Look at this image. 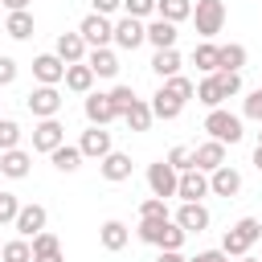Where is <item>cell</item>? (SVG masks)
Returning <instances> with one entry per match:
<instances>
[{"label":"cell","instance_id":"obj_41","mask_svg":"<svg viewBox=\"0 0 262 262\" xmlns=\"http://www.w3.org/2000/svg\"><path fill=\"white\" fill-rule=\"evenodd\" d=\"M139 217H168V201L164 196H147L139 205Z\"/></svg>","mask_w":262,"mask_h":262},{"label":"cell","instance_id":"obj_49","mask_svg":"<svg viewBox=\"0 0 262 262\" xmlns=\"http://www.w3.org/2000/svg\"><path fill=\"white\" fill-rule=\"evenodd\" d=\"M0 4H4V8H8V12H20V8H29V4H33V0H0Z\"/></svg>","mask_w":262,"mask_h":262},{"label":"cell","instance_id":"obj_8","mask_svg":"<svg viewBox=\"0 0 262 262\" xmlns=\"http://www.w3.org/2000/svg\"><path fill=\"white\" fill-rule=\"evenodd\" d=\"M82 111H86L90 127H106V123H115V119H119V111H115L111 94H102V90H90V94H86V102H82Z\"/></svg>","mask_w":262,"mask_h":262},{"label":"cell","instance_id":"obj_47","mask_svg":"<svg viewBox=\"0 0 262 262\" xmlns=\"http://www.w3.org/2000/svg\"><path fill=\"white\" fill-rule=\"evenodd\" d=\"M90 4H94V12H102V16H111V12L123 8V0H90Z\"/></svg>","mask_w":262,"mask_h":262},{"label":"cell","instance_id":"obj_34","mask_svg":"<svg viewBox=\"0 0 262 262\" xmlns=\"http://www.w3.org/2000/svg\"><path fill=\"white\" fill-rule=\"evenodd\" d=\"M0 262H33V246H29V237L4 242V246H0Z\"/></svg>","mask_w":262,"mask_h":262},{"label":"cell","instance_id":"obj_21","mask_svg":"<svg viewBox=\"0 0 262 262\" xmlns=\"http://www.w3.org/2000/svg\"><path fill=\"white\" fill-rule=\"evenodd\" d=\"M192 164H196L201 172H213V168H221V164H225V143H217V139H205V143H196V147H192Z\"/></svg>","mask_w":262,"mask_h":262},{"label":"cell","instance_id":"obj_24","mask_svg":"<svg viewBox=\"0 0 262 262\" xmlns=\"http://www.w3.org/2000/svg\"><path fill=\"white\" fill-rule=\"evenodd\" d=\"M53 53H57L66 66H74V61H86V41H82V33H61Z\"/></svg>","mask_w":262,"mask_h":262},{"label":"cell","instance_id":"obj_14","mask_svg":"<svg viewBox=\"0 0 262 262\" xmlns=\"http://www.w3.org/2000/svg\"><path fill=\"white\" fill-rule=\"evenodd\" d=\"M151 119H164V123H172V119H180V111H184V98H176L168 86H160L156 94H151Z\"/></svg>","mask_w":262,"mask_h":262},{"label":"cell","instance_id":"obj_51","mask_svg":"<svg viewBox=\"0 0 262 262\" xmlns=\"http://www.w3.org/2000/svg\"><path fill=\"white\" fill-rule=\"evenodd\" d=\"M237 262H258V258H250V254H242V258H237Z\"/></svg>","mask_w":262,"mask_h":262},{"label":"cell","instance_id":"obj_28","mask_svg":"<svg viewBox=\"0 0 262 262\" xmlns=\"http://www.w3.org/2000/svg\"><path fill=\"white\" fill-rule=\"evenodd\" d=\"M4 33H8L12 41H29V37H33V12H29V8H20V12H8V20H4Z\"/></svg>","mask_w":262,"mask_h":262},{"label":"cell","instance_id":"obj_17","mask_svg":"<svg viewBox=\"0 0 262 262\" xmlns=\"http://www.w3.org/2000/svg\"><path fill=\"white\" fill-rule=\"evenodd\" d=\"M45 221H49L45 205H37V201H33V205H20V213H16V221H12V225H16V233H20V237H33V233H41V229H45Z\"/></svg>","mask_w":262,"mask_h":262},{"label":"cell","instance_id":"obj_20","mask_svg":"<svg viewBox=\"0 0 262 262\" xmlns=\"http://www.w3.org/2000/svg\"><path fill=\"white\" fill-rule=\"evenodd\" d=\"M86 66L94 70V78H115L119 74V57L111 45H98V49H86Z\"/></svg>","mask_w":262,"mask_h":262},{"label":"cell","instance_id":"obj_7","mask_svg":"<svg viewBox=\"0 0 262 262\" xmlns=\"http://www.w3.org/2000/svg\"><path fill=\"white\" fill-rule=\"evenodd\" d=\"M78 33H82V41H86L90 49H98V45H111V41H115V25H111V16H102V12H90V16L78 25Z\"/></svg>","mask_w":262,"mask_h":262},{"label":"cell","instance_id":"obj_53","mask_svg":"<svg viewBox=\"0 0 262 262\" xmlns=\"http://www.w3.org/2000/svg\"><path fill=\"white\" fill-rule=\"evenodd\" d=\"M0 246H4V242H0Z\"/></svg>","mask_w":262,"mask_h":262},{"label":"cell","instance_id":"obj_26","mask_svg":"<svg viewBox=\"0 0 262 262\" xmlns=\"http://www.w3.org/2000/svg\"><path fill=\"white\" fill-rule=\"evenodd\" d=\"M176 37H180V33H176V25H172V20H164V16H156V20L147 25V41H151L156 49H172V45H176Z\"/></svg>","mask_w":262,"mask_h":262},{"label":"cell","instance_id":"obj_37","mask_svg":"<svg viewBox=\"0 0 262 262\" xmlns=\"http://www.w3.org/2000/svg\"><path fill=\"white\" fill-rule=\"evenodd\" d=\"M164 86H168V90H172L176 98H184V102H188V98L196 94V86H192V82H188L184 74H172V78H164Z\"/></svg>","mask_w":262,"mask_h":262},{"label":"cell","instance_id":"obj_11","mask_svg":"<svg viewBox=\"0 0 262 262\" xmlns=\"http://www.w3.org/2000/svg\"><path fill=\"white\" fill-rule=\"evenodd\" d=\"M172 221H176L184 233H205V229H209V209H205L201 201H184Z\"/></svg>","mask_w":262,"mask_h":262},{"label":"cell","instance_id":"obj_23","mask_svg":"<svg viewBox=\"0 0 262 262\" xmlns=\"http://www.w3.org/2000/svg\"><path fill=\"white\" fill-rule=\"evenodd\" d=\"M98 242H102V250H111V254H119L127 242H131V229L123 225V221H102V229H98Z\"/></svg>","mask_w":262,"mask_h":262},{"label":"cell","instance_id":"obj_38","mask_svg":"<svg viewBox=\"0 0 262 262\" xmlns=\"http://www.w3.org/2000/svg\"><path fill=\"white\" fill-rule=\"evenodd\" d=\"M164 160H168L176 172H188V168H196V164H192V147H184V143H180V147H172Z\"/></svg>","mask_w":262,"mask_h":262},{"label":"cell","instance_id":"obj_39","mask_svg":"<svg viewBox=\"0 0 262 262\" xmlns=\"http://www.w3.org/2000/svg\"><path fill=\"white\" fill-rule=\"evenodd\" d=\"M16 143H20L16 119H0V151H8V147H16Z\"/></svg>","mask_w":262,"mask_h":262},{"label":"cell","instance_id":"obj_2","mask_svg":"<svg viewBox=\"0 0 262 262\" xmlns=\"http://www.w3.org/2000/svg\"><path fill=\"white\" fill-rule=\"evenodd\" d=\"M262 237V221L258 217H242L237 225H229L225 229V237H221V250L229 254V258H242V254H250V246Z\"/></svg>","mask_w":262,"mask_h":262},{"label":"cell","instance_id":"obj_48","mask_svg":"<svg viewBox=\"0 0 262 262\" xmlns=\"http://www.w3.org/2000/svg\"><path fill=\"white\" fill-rule=\"evenodd\" d=\"M156 262H188V258H184L180 250H160V258H156Z\"/></svg>","mask_w":262,"mask_h":262},{"label":"cell","instance_id":"obj_52","mask_svg":"<svg viewBox=\"0 0 262 262\" xmlns=\"http://www.w3.org/2000/svg\"><path fill=\"white\" fill-rule=\"evenodd\" d=\"M258 143H262V131H258Z\"/></svg>","mask_w":262,"mask_h":262},{"label":"cell","instance_id":"obj_44","mask_svg":"<svg viewBox=\"0 0 262 262\" xmlns=\"http://www.w3.org/2000/svg\"><path fill=\"white\" fill-rule=\"evenodd\" d=\"M111 102H115V111L123 115V111L135 102V90H131V86H115V90H111Z\"/></svg>","mask_w":262,"mask_h":262},{"label":"cell","instance_id":"obj_29","mask_svg":"<svg viewBox=\"0 0 262 262\" xmlns=\"http://www.w3.org/2000/svg\"><path fill=\"white\" fill-rule=\"evenodd\" d=\"M246 45H237V41H229V45H217V70H242L246 66Z\"/></svg>","mask_w":262,"mask_h":262},{"label":"cell","instance_id":"obj_36","mask_svg":"<svg viewBox=\"0 0 262 262\" xmlns=\"http://www.w3.org/2000/svg\"><path fill=\"white\" fill-rule=\"evenodd\" d=\"M213 78H217V86H221L225 98H233L242 90V70H213Z\"/></svg>","mask_w":262,"mask_h":262},{"label":"cell","instance_id":"obj_4","mask_svg":"<svg viewBox=\"0 0 262 262\" xmlns=\"http://www.w3.org/2000/svg\"><path fill=\"white\" fill-rule=\"evenodd\" d=\"M192 20H196V33H201L205 41H213V37L221 33V25H225V4H221V0H196Z\"/></svg>","mask_w":262,"mask_h":262},{"label":"cell","instance_id":"obj_31","mask_svg":"<svg viewBox=\"0 0 262 262\" xmlns=\"http://www.w3.org/2000/svg\"><path fill=\"white\" fill-rule=\"evenodd\" d=\"M156 16H164V20L180 25V20H188V16H192V0H156Z\"/></svg>","mask_w":262,"mask_h":262},{"label":"cell","instance_id":"obj_15","mask_svg":"<svg viewBox=\"0 0 262 262\" xmlns=\"http://www.w3.org/2000/svg\"><path fill=\"white\" fill-rule=\"evenodd\" d=\"M78 151H82V160H102V156L111 151V131H106V127H90V131H82Z\"/></svg>","mask_w":262,"mask_h":262},{"label":"cell","instance_id":"obj_40","mask_svg":"<svg viewBox=\"0 0 262 262\" xmlns=\"http://www.w3.org/2000/svg\"><path fill=\"white\" fill-rule=\"evenodd\" d=\"M16 213H20L16 192H0V225H12V221H16Z\"/></svg>","mask_w":262,"mask_h":262},{"label":"cell","instance_id":"obj_12","mask_svg":"<svg viewBox=\"0 0 262 262\" xmlns=\"http://www.w3.org/2000/svg\"><path fill=\"white\" fill-rule=\"evenodd\" d=\"M176 196H180V201H201V196H209V172H201V168L180 172V180H176Z\"/></svg>","mask_w":262,"mask_h":262},{"label":"cell","instance_id":"obj_50","mask_svg":"<svg viewBox=\"0 0 262 262\" xmlns=\"http://www.w3.org/2000/svg\"><path fill=\"white\" fill-rule=\"evenodd\" d=\"M254 168H258V172H262V143H258V147H254Z\"/></svg>","mask_w":262,"mask_h":262},{"label":"cell","instance_id":"obj_19","mask_svg":"<svg viewBox=\"0 0 262 262\" xmlns=\"http://www.w3.org/2000/svg\"><path fill=\"white\" fill-rule=\"evenodd\" d=\"M98 172H102V180H111V184H119V180H127L131 176V156L127 151H106L102 160H98Z\"/></svg>","mask_w":262,"mask_h":262},{"label":"cell","instance_id":"obj_25","mask_svg":"<svg viewBox=\"0 0 262 262\" xmlns=\"http://www.w3.org/2000/svg\"><path fill=\"white\" fill-rule=\"evenodd\" d=\"M66 90H74V94H90V86H94V70L86 66V61H74V66H66Z\"/></svg>","mask_w":262,"mask_h":262},{"label":"cell","instance_id":"obj_16","mask_svg":"<svg viewBox=\"0 0 262 262\" xmlns=\"http://www.w3.org/2000/svg\"><path fill=\"white\" fill-rule=\"evenodd\" d=\"M209 192H217V196H237V192H242V172L229 168V164L213 168V172H209Z\"/></svg>","mask_w":262,"mask_h":262},{"label":"cell","instance_id":"obj_35","mask_svg":"<svg viewBox=\"0 0 262 262\" xmlns=\"http://www.w3.org/2000/svg\"><path fill=\"white\" fill-rule=\"evenodd\" d=\"M192 66L205 70V74H213V70H217V45H213V41H201V45L192 49Z\"/></svg>","mask_w":262,"mask_h":262},{"label":"cell","instance_id":"obj_10","mask_svg":"<svg viewBox=\"0 0 262 262\" xmlns=\"http://www.w3.org/2000/svg\"><path fill=\"white\" fill-rule=\"evenodd\" d=\"M57 143H66V127L57 123V115L53 119H37V127H33V151H53Z\"/></svg>","mask_w":262,"mask_h":262},{"label":"cell","instance_id":"obj_54","mask_svg":"<svg viewBox=\"0 0 262 262\" xmlns=\"http://www.w3.org/2000/svg\"><path fill=\"white\" fill-rule=\"evenodd\" d=\"M258 262H262V258H258Z\"/></svg>","mask_w":262,"mask_h":262},{"label":"cell","instance_id":"obj_6","mask_svg":"<svg viewBox=\"0 0 262 262\" xmlns=\"http://www.w3.org/2000/svg\"><path fill=\"white\" fill-rule=\"evenodd\" d=\"M176 180H180V172L168 164V160H156V164H147V188H151V196H176Z\"/></svg>","mask_w":262,"mask_h":262},{"label":"cell","instance_id":"obj_32","mask_svg":"<svg viewBox=\"0 0 262 262\" xmlns=\"http://www.w3.org/2000/svg\"><path fill=\"white\" fill-rule=\"evenodd\" d=\"M180 53H176V45L172 49H156V57H151V70L160 74V78H172V74H180Z\"/></svg>","mask_w":262,"mask_h":262},{"label":"cell","instance_id":"obj_5","mask_svg":"<svg viewBox=\"0 0 262 262\" xmlns=\"http://www.w3.org/2000/svg\"><path fill=\"white\" fill-rule=\"evenodd\" d=\"M25 106H29L33 119H53V115L61 111V90H57V86H37V90H29Z\"/></svg>","mask_w":262,"mask_h":262},{"label":"cell","instance_id":"obj_27","mask_svg":"<svg viewBox=\"0 0 262 262\" xmlns=\"http://www.w3.org/2000/svg\"><path fill=\"white\" fill-rule=\"evenodd\" d=\"M49 160H53L57 172H78V168H82V151H78V143H57V147L49 151Z\"/></svg>","mask_w":262,"mask_h":262},{"label":"cell","instance_id":"obj_43","mask_svg":"<svg viewBox=\"0 0 262 262\" xmlns=\"http://www.w3.org/2000/svg\"><path fill=\"white\" fill-rule=\"evenodd\" d=\"M123 12L143 20V16H151V12H156V0H123Z\"/></svg>","mask_w":262,"mask_h":262},{"label":"cell","instance_id":"obj_42","mask_svg":"<svg viewBox=\"0 0 262 262\" xmlns=\"http://www.w3.org/2000/svg\"><path fill=\"white\" fill-rule=\"evenodd\" d=\"M242 115H246V119H254V123H262V90H250V94H246Z\"/></svg>","mask_w":262,"mask_h":262},{"label":"cell","instance_id":"obj_30","mask_svg":"<svg viewBox=\"0 0 262 262\" xmlns=\"http://www.w3.org/2000/svg\"><path fill=\"white\" fill-rule=\"evenodd\" d=\"M119 119H123L131 131H147V127H151V106H147L143 98H135V102H131V106L119 115Z\"/></svg>","mask_w":262,"mask_h":262},{"label":"cell","instance_id":"obj_22","mask_svg":"<svg viewBox=\"0 0 262 262\" xmlns=\"http://www.w3.org/2000/svg\"><path fill=\"white\" fill-rule=\"evenodd\" d=\"M29 164H33V156L20 151V147L0 151V176H8V180H25L29 176Z\"/></svg>","mask_w":262,"mask_h":262},{"label":"cell","instance_id":"obj_18","mask_svg":"<svg viewBox=\"0 0 262 262\" xmlns=\"http://www.w3.org/2000/svg\"><path fill=\"white\" fill-rule=\"evenodd\" d=\"M29 246H33V262H66L61 242H57V233H49V229L33 233V237H29Z\"/></svg>","mask_w":262,"mask_h":262},{"label":"cell","instance_id":"obj_3","mask_svg":"<svg viewBox=\"0 0 262 262\" xmlns=\"http://www.w3.org/2000/svg\"><path fill=\"white\" fill-rule=\"evenodd\" d=\"M205 131H209V139H217V143H242V119L237 115H229L225 106H213L209 115H205Z\"/></svg>","mask_w":262,"mask_h":262},{"label":"cell","instance_id":"obj_33","mask_svg":"<svg viewBox=\"0 0 262 262\" xmlns=\"http://www.w3.org/2000/svg\"><path fill=\"white\" fill-rule=\"evenodd\" d=\"M192 98H196V102H205L209 111L225 102V94H221V86H217V78H213V74H205V78L196 82V94H192Z\"/></svg>","mask_w":262,"mask_h":262},{"label":"cell","instance_id":"obj_1","mask_svg":"<svg viewBox=\"0 0 262 262\" xmlns=\"http://www.w3.org/2000/svg\"><path fill=\"white\" fill-rule=\"evenodd\" d=\"M139 242H147V246H160V250H180L184 246V229L172 221V217H139Z\"/></svg>","mask_w":262,"mask_h":262},{"label":"cell","instance_id":"obj_46","mask_svg":"<svg viewBox=\"0 0 262 262\" xmlns=\"http://www.w3.org/2000/svg\"><path fill=\"white\" fill-rule=\"evenodd\" d=\"M188 262H229V254H225V250H201V254L188 258Z\"/></svg>","mask_w":262,"mask_h":262},{"label":"cell","instance_id":"obj_9","mask_svg":"<svg viewBox=\"0 0 262 262\" xmlns=\"http://www.w3.org/2000/svg\"><path fill=\"white\" fill-rule=\"evenodd\" d=\"M147 41V25L139 16H119L115 20V45L119 49H139Z\"/></svg>","mask_w":262,"mask_h":262},{"label":"cell","instance_id":"obj_45","mask_svg":"<svg viewBox=\"0 0 262 262\" xmlns=\"http://www.w3.org/2000/svg\"><path fill=\"white\" fill-rule=\"evenodd\" d=\"M12 82H16V61L0 53V86H12Z\"/></svg>","mask_w":262,"mask_h":262},{"label":"cell","instance_id":"obj_13","mask_svg":"<svg viewBox=\"0 0 262 262\" xmlns=\"http://www.w3.org/2000/svg\"><path fill=\"white\" fill-rule=\"evenodd\" d=\"M33 78H37L41 86H57V82L66 78V61H61L57 53H41V57H33Z\"/></svg>","mask_w":262,"mask_h":262}]
</instances>
